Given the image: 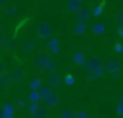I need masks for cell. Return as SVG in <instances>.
<instances>
[{
	"mask_svg": "<svg viewBox=\"0 0 123 118\" xmlns=\"http://www.w3.org/2000/svg\"><path fill=\"white\" fill-rule=\"evenodd\" d=\"M83 68L86 69V72L93 73L95 70L103 68V61H102V59L99 56H94V54L86 56V62H85V66Z\"/></svg>",
	"mask_w": 123,
	"mask_h": 118,
	"instance_id": "1",
	"label": "cell"
},
{
	"mask_svg": "<svg viewBox=\"0 0 123 118\" xmlns=\"http://www.w3.org/2000/svg\"><path fill=\"white\" fill-rule=\"evenodd\" d=\"M103 68H105V72L110 73L112 78H118L120 76V64L117 60H110V61H107L103 65Z\"/></svg>",
	"mask_w": 123,
	"mask_h": 118,
	"instance_id": "2",
	"label": "cell"
},
{
	"mask_svg": "<svg viewBox=\"0 0 123 118\" xmlns=\"http://www.w3.org/2000/svg\"><path fill=\"white\" fill-rule=\"evenodd\" d=\"M37 36L41 39H49L52 36V28L48 23L43 21L37 25Z\"/></svg>",
	"mask_w": 123,
	"mask_h": 118,
	"instance_id": "3",
	"label": "cell"
},
{
	"mask_svg": "<svg viewBox=\"0 0 123 118\" xmlns=\"http://www.w3.org/2000/svg\"><path fill=\"white\" fill-rule=\"evenodd\" d=\"M90 15H91L90 8H89V7H82V8H81L80 11L77 12V15H75V19H77V21L86 23V20L90 19Z\"/></svg>",
	"mask_w": 123,
	"mask_h": 118,
	"instance_id": "4",
	"label": "cell"
},
{
	"mask_svg": "<svg viewBox=\"0 0 123 118\" xmlns=\"http://www.w3.org/2000/svg\"><path fill=\"white\" fill-rule=\"evenodd\" d=\"M73 62L78 66H85V62H86V54L83 51H75L72 56Z\"/></svg>",
	"mask_w": 123,
	"mask_h": 118,
	"instance_id": "5",
	"label": "cell"
},
{
	"mask_svg": "<svg viewBox=\"0 0 123 118\" xmlns=\"http://www.w3.org/2000/svg\"><path fill=\"white\" fill-rule=\"evenodd\" d=\"M43 102H44V105H45L46 107H54V106H57V105H58L60 98H58V96H57L56 93H53V92H52L48 97H45V98L43 99Z\"/></svg>",
	"mask_w": 123,
	"mask_h": 118,
	"instance_id": "6",
	"label": "cell"
},
{
	"mask_svg": "<svg viewBox=\"0 0 123 118\" xmlns=\"http://www.w3.org/2000/svg\"><path fill=\"white\" fill-rule=\"evenodd\" d=\"M46 46H48L49 52L52 54H54V56H57L60 53V41L57 37H50V40L48 41V45Z\"/></svg>",
	"mask_w": 123,
	"mask_h": 118,
	"instance_id": "7",
	"label": "cell"
},
{
	"mask_svg": "<svg viewBox=\"0 0 123 118\" xmlns=\"http://www.w3.org/2000/svg\"><path fill=\"white\" fill-rule=\"evenodd\" d=\"M0 109H1V115H3V118H13V115H15V106L7 102V104H4Z\"/></svg>",
	"mask_w": 123,
	"mask_h": 118,
	"instance_id": "8",
	"label": "cell"
},
{
	"mask_svg": "<svg viewBox=\"0 0 123 118\" xmlns=\"http://www.w3.org/2000/svg\"><path fill=\"white\" fill-rule=\"evenodd\" d=\"M81 8H82V3H81L80 0H68L66 9L70 13H77Z\"/></svg>",
	"mask_w": 123,
	"mask_h": 118,
	"instance_id": "9",
	"label": "cell"
},
{
	"mask_svg": "<svg viewBox=\"0 0 123 118\" xmlns=\"http://www.w3.org/2000/svg\"><path fill=\"white\" fill-rule=\"evenodd\" d=\"M86 31H87V24H86V23L77 21L74 24V27H73V33H74V35H77V36L85 35Z\"/></svg>",
	"mask_w": 123,
	"mask_h": 118,
	"instance_id": "10",
	"label": "cell"
},
{
	"mask_svg": "<svg viewBox=\"0 0 123 118\" xmlns=\"http://www.w3.org/2000/svg\"><path fill=\"white\" fill-rule=\"evenodd\" d=\"M106 31V25L103 23H95V24L91 27V33H94L95 36H102Z\"/></svg>",
	"mask_w": 123,
	"mask_h": 118,
	"instance_id": "11",
	"label": "cell"
},
{
	"mask_svg": "<svg viewBox=\"0 0 123 118\" xmlns=\"http://www.w3.org/2000/svg\"><path fill=\"white\" fill-rule=\"evenodd\" d=\"M48 81H49V85L50 86H58L62 82V78L60 77L58 74H56V73H52V74L49 76Z\"/></svg>",
	"mask_w": 123,
	"mask_h": 118,
	"instance_id": "12",
	"label": "cell"
},
{
	"mask_svg": "<svg viewBox=\"0 0 123 118\" xmlns=\"http://www.w3.org/2000/svg\"><path fill=\"white\" fill-rule=\"evenodd\" d=\"M50 61V59L48 57V54H40V56L37 57V61H36V64L38 65L40 68H45L46 64Z\"/></svg>",
	"mask_w": 123,
	"mask_h": 118,
	"instance_id": "13",
	"label": "cell"
},
{
	"mask_svg": "<svg viewBox=\"0 0 123 118\" xmlns=\"http://www.w3.org/2000/svg\"><path fill=\"white\" fill-rule=\"evenodd\" d=\"M41 86H43V81H41V78H38V77L33 78V80L29 82V88L32 89V92L33 90H38Z\"/></svg>",
	"mask_w": 123,
	"mask_h": 118,
	"instance_id": "14",
	"label": "cell"
},
{
	"mask_svg": "<svg viewBox=\"0 0 123 118\" xmlns=\"http://www.w3.org/2000/svg\"><path fill=\"white\" fill-rule=\"evenodd\" d=\"M50 93H52V89H50V86H41V88L38 89V94H40L41 99H44L45 97H48Z\"/></svg>",
	"mask_w": 123,
	"mask_h": 118,
	"instance_id": "15",
	"label": "cell"
},
{
	"mask_svg": "<svg viewBox=\"0 0 123 118\" xmlns=\"http://www.w3.org/2000/svg\"><path fill=\"white\" fill-rule=\"evenodd\" d=\"M56 69H57V62L53 61V60H50V61L46 64V66L44 68V70H45V72H48V73H50V74L56 72Z\"/></svg>",
	"mask_w": 123,
	"mask_h": 118,
	"instance_id": "16",
	"label": "cell"
},
{
	"mask_svg": "<svg viewBox=\"0 0 123 118\" xmlns=\"http://www.w3.org/2000/svg\"><path fill=\"white\" fill-rule=\"evenodd\" d=\"M103 13V4H99V6H95L93 9H91V15L94 17H99Z\"/></svg>",
	"mask_w": 123,
	"mask_h": 118,
	"instance_id": "17",
	"label": "cell"
},
{
	"mask_svg": "<svg viewBox=\"0 0 123 118\" xmlns=\"http://www.w3.org/2000/svg\"><path fill=\"white\" fill-rule=\"evenodd\" d=\"M23 77H24V73H23L21 70H16V72L11 76V81L12 82H19V81L23 80Z\"/></svg>",
	"mask_w": 123,
	"mask_h": 118,
	"instance_id": "18",
	"label": "cell"
},
{
	"mask_svg": "<svg viewBox=\"0 0 123 118\" xmlns=\"http://www.w3.org/2000/svg\"><path fill=\"white\" fill-rule=\"evenodd\" d=\"M9 81H11V77L7 73H0V86H6Z\"/></svg>",
	"mask_w": 123,
	"mask_h": 118,
	"instance_id": "19",
	"label": "cell"
},
{
	"mask_svg": "<svg viewBox=\"0 0 123 118\" xmlns=\"http://www.w3.org/2000/svg\"><path fill=\"white\" fill-rule=\"evenodd\" d=\"M60 118H74V113L70 109H68V107H64L62 111H61V117Z\"/></svg>",
	"mask_w": 123,
	"mask_h": 118,
	"instance_id": "20",
	"label": "cell"
},
{
	"mask_svg": "<svg viewBox=\"0 0 123 118\" xmlns=\"http://www.w3.org/2000/svg\"><path fill=\"white\" fill-rule=\"evenodd\" d=\"M40 99H41V97H40V94H38V90L31 92V94H29V101L31 102H38Z\"/></svg>",
	"mask_w": 123,
	"mask_h": 118,
	"instance_id": "21",
	"label": "cell"
},
{
	"mask_svg": "<svg viewBox=\"0 0 123 118\" xmlns=\"http://www.w3.org/2000/svg\"><path fill=\"white\" fill-rule=\"evenodd\" d=\"M33 118H48V114H46V110L45 109H38L37 111L35 113V114L32 115Z\"/></svg>",
	"mask_w": 123,
	"mask_h": 118,
	"instance_id": "22",
	"label": "cell"
},
{
	"mask_svg": "<svg viewBox=\"0 0 123 118\" xmlns=\"http://www.w3.org/2000/svg\"><path fill=\"white\" fill-rule=\"evenodd\" d=\"M64 82L66 84V85H74V82H75L74 76H73V74H68V76H65V77H64Z\"/></svg>",
	"mask_w": 123,
	"mask_h": 118,
	"instance_id": "23",
	"label": "cell"
},
{
	"mask_svg": "<svg viewBox=\"0 0 123 118\" xmlns=\"http://www.w3.org/2000/svg\"><path fill=\"white\" fill-rule=\"evenodd\" d=\"M74 118H89V113L86 110H78L74 113Z\"/></svg>",
	"mask_w": 123,
	"mask_h": 118,
	"instance_id": "24",
	"label": "cell"
},
{
	"mask_svg": "<svg viewBox=\"0 0 123 118\" xmlns=\"http://www.w3.org/2000/svg\"><path fill=\"white\" fill-rule=\"evenodd\" d=\"M28 109H29V113H31V115H33L36 111H37L38 109H40V106L37 105V102H32V104L28 106Z\"/></svg>",
	"mask_w": 123,
	"mask_h": 118,
	"instance_id": "25",
	"label": "cell"
},
{
	"mask_svg": "<svg viewBox=\"0 0 123 118\" xmlns=\"http://www.w3.org/2000/svg\"><path fill=\"white\" fill-rule=\"evenodd\" d=\"M112 49H114V52H115V53H123V44L122 43H115L114 44V48H112Z\"/></svg>",
	"mask_w": 123,
	"mask_h": 118,
	"instance_id": "26",
	"label": "cell"
},
{
	"mask_svg": "<svg viewBox=\"0 0 123 118\" xmlns=\"http://www.w3.org/2000/svg\"><path fill=\"white\" fill-rule=\"evenodd\" d=\"M117 24L119 27H123V11H120L117 16Z\"/></svg>",
	"mask_w": 123,
	"mask_h": 118,
	"instance_id": "27",
	"label": "cell"
},
{
	"mask_svg": "<svg viewBox=\"0 0 123 118\" xmlns=\"http://www.w3.org/2000/svg\"><path fill=\"white\" fill-rule=\"evenodd\" d=\"M16 13V7L15 6H8L7 7V15H15Z\"/></svg>",
	"mask_w": 123,
	"mask_h": 118,
	"instance_id": "28",
	"label": "cell"
},
{
	"mask_svg": "<svg viewBox=\"0 0 123 118\" xmlns=\"http://www.w3.org/2000/svg\"><path fill=\"white\" fill-rule=\"evenodd\" d=\"M117 114L119 115V117H123V104L117 105Z\"/></svg>",
	"mask_w": 123,
	"mask_h": 118,
	"instance_id": "29",
	"label": "cell"
},
{
	"mask_svg": "<svg viewBox=\"0 0 123 118\" xmlns=\"http://www.w3.org/2000/svg\"><path fill=\"white\" fill-rule=\"evenodd\" d=\"M25 49H27V51H33V49H35V44L28 41V43L25 44Z\"/></svg>",
	"mask_w": 123,
	"mask_h": 118,
	"instance_id": "30",
	"label": "cell"
},
{
	"mask_svg": "<svg viewBox=\"0 0 123 118\" xmlns=\"http://www.w3.org/2000/svg\"><path fill=\"white\" fill-rule=\"evenodd\" d=\"M25 105H27V104H25V101H17L16 102V106L17 107H24Z\"/></svg>",
	"mask_w": 123,
	"mask_h": 118,
	"instance_id": "31",
	"label": "cell"
},
{
	"mask_svg": "<svg viewBox=\"0 0 123 118\" xmlns=\"http://www.w3.org/2000/svg\"><path fill=\"white\" fill-rule=\"evenodd\" d=\"M118 36L123 39V27H118Z\"/></svg>",
	"mask_w": 123,
	"mask_h": 118,
	"instance_id": "32",
	"label": "cell"
},
{
	"mask_svg": "<svg viewBox=\"0 0 123 118\" xmlns=\"http://www.w3.org/2000/svg\"><path fill=\"white\" fill-rule=\"evenodd\" d=\"M8 4V0H0V8L1 7H6Z\"/></svg>",
	"mask_w": 123,
	"mask_h": 118,
	"instance_id": "33",
	"label": "cell"
},
{
	"mask_svg": "<svg viewBox=\"0 0 123 118\" xmlns=\"http://www.w3.org/2000/svg\"><path fill=\"white\" fill-rule=\"evenodd\" d=\"M13 45H15V43H13V41H8V48H12Z\"/></svg>",
	"mask_w": 123,
	"mask_h": 118,
	"instance_id": "34",
	"label": "cell"
},
{
	"mask_svg": "<svg viewBox=\"0 0 123 118\" xmlns=\"http://www.w3.org/2000/svg\"><path fill=\"white\" fill-rule=\"evenodd\" d=\"M3 44H4V39L0 37V46H3Z\"/></svg>",
	"mask_w": 123,
	"mask_h": 118,
	"instance_id": "35",
	"label": "cell"
},
{
	"mask_svg": "<svg viewBox=\"0 0 123 118\" xmlns=\"http://www.w3.org/2000/svg\"><path fill=\"white\" fill-rule=\"evenodd\" d=\"M119 99H120V104H123V93L119 96Z\"/></svg>",
	"mask_w": 123,
	"mask_h": 118,
	"instance_id": "36",
	"label": "cell"
},
{
	"mask_svg": "<svg viewBox=\"0 0 123 118\" xmlns=\"http://www.w3.org/2000/svg\"><path fill=\"white\" fill-rule=\"evenodd\" d=\"M3 66H4V65L0 62V73H3Z\"/></svg>",
	"mask_w": 123,
	"mask_h": 118,
	"instance_id": "37",
	"label": "cell"
},
{
	"mask_svg": "<svg viewBox=\"0 0 123 118\" xmlns=\"http://www.w3.org/2000/svg\"><path fill=\"white\" fill-rule=\"evenodd\" d=\"M0 118H3V115H1V109H0Z\"/></svg>",
	"mask_w": 123,
	"mask_h": 118,
	"instance_id": "38",
	"label": "cell"
},
{
	"mask_svg": "<svg viewBox=\"0 0 123 118\" xmlns=\"http://www.w3.org/2000/svg\"><path fill=\"white\" fill-rule=\"evenodd\" d=\"M80 1H81V3H82V1H85V0H80Z\"/></svg>",
	"mask_w": 123,
	"mask_h": 118,
	"instance_id": "39",
	"label": "cell"
}]
</instances>
